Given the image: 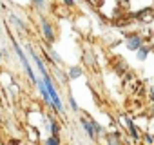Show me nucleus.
Masks as SVG:
<instances>
[{
  "mask_svg": "<svg viewBox=\"0 0 154 145\" xmlns=\"http://www.w3.org/2000/svg\"><path fill=\"white\" fill-rule=\"evenodd\" d=\"M82 123H84V127H85V132H87L91 138H94V134H96V132H94V129H93V123H89L87 120H82Z\"/></svg>",
  "mask_w": 154,
  "mask_h": 145,
  "instance_id": "5",
  "label": "nucleus"
},
{
  "mask_svg": "<svg viewBox=\"0 0 154 145\" xmlns=\"http://www.w3.org/2000/svg\"><path fill=\"white\" fill-rule=\"evenodd\" d=\"M15 49H17V54L20 56V60H22V63H24V67H26V71H27V75H29V78L36 84V78H35V72H33V69H31V65H29V62H27V58L24 56V53H22V49L18 47V44L15 42Z\"/></svg>",
  "mask_w": 154,
  "mask_h": 145,
  "instance_id": "2",
  "label": "nucleus"
},
{
  "mask_svg": "<svg viewBox=\"0 0 154 145\" xmlns=\"http://www.w3.org/2000/svg\"><path fill=\"white\" fill-rule=\"evenodd\" d=\"M127 47H129V49H140V47H141V40H140L138 36H132V38H129Z\"/></svg>",
  "mask_w": 154,
  "mask_h": 145,
  "instance_id": "3",
  "label": "nucleus"
},
{
  "mask_svg": "<svg viewBox=\"0 0 154 145\" xmlns=\"http://www.w3.org/2000/svg\"><path fill=\"white\" fill-rule=\"evenodd\" d=\"M44 35L47 36V40H49V42H53V40H54V35H53V29H51V26H49L47 22H44Z\"/></svg>",
  "mask_w": 154,
  "mask_h": 145,
  "instance_id": "4",
  "label": "nucleus"
},
{
  "mask_svg": "<svg viewBox=\"0 0 154 145\" xmlns=\"http://www.w3.org/2000/svg\"><path fill=\"white\" fill-rule=\"evenodd\" d=\"M116 138H118V134H111V136H109V143H111V145H120Z\"/></svg>",
  "mask_w": 154,
  "mask_h": 145,
  "instance_id": "9",
  "label": "nucleus"
},
{
  "mask_svg": "<svg viewBox=\"0 0 154 145\" xmlns=\"http://www.w3.org/2000/svg\"><path fill=\"white\" fill-rule=\"evenodd\" d=\"M129 131H131V134H132V138H138V132H136V127H134L132 123H129Z\"/></svg>",
  "mask_w": 154,
  "mask_h": 145,
  "instance_id": "10",
  "label": "nucleus"
},
{
  "mask_svg": "<svg viewBox=\"0 0 154 145\" xmlns=\"http://www.w3.org/2000/svg\"><path fill=\"white\" fill-rule=\"evenodd\" d=\"M147 54H149V49H147V47H140V51H138V58H140V60H145Z\"/></svg>",
  "mask_w": 154,
  "mask_h": 145,
  "instance_id": "7",
  "label": "nucleus"
},
{
  "mask_svg": "<svg viewBox=\"0 0 154 145\" xmlns=\"http://www.w3.org/2000/svg\"><path fill=\"white\" fill-rule=\"evenodd\" d=\"M51 127H53V136L56 138V134H58V125H56V123L53 122V123H51Z\"/></svg>",
  "mask_w": 154,
  "mask_h": 145,
  "instance_id": "11",
  "label": "nucleus"
},
{
  "mask_svg": "<svg viewBox=\"0 0 154 145\" xmlns=\"http://www.w3.org/2000/svg\"><path fill=\"white\" fill-rule=\"evenodd\" d=\"M44 84H45V91H47V94H49V98H51V102H53L54 109H56V111H60V113H63L62 102H60V98H58V94H56V91H54V87H53V82H51V78H49L47 72L44 75Z\"/></svg>",
  "mask_w": 154,
  "mask_h": 145,
  "instance_id": "1",
  "label": "nucleus"
},
{
  "mask_svg": "<svg viewBox=\"0 0 154 145\" xmlns=\"http://www.w3.org/2000/svg\"><path fill=\"white\" fill-rule=\"evenodd\" d=\"M45 145H60V140H58V138H54V136H51V138L45 141Z\"/></svg>",
  "mask_w": 154,
  "mask_h": 145,
  "instance_id": "8",
  "label": "nucleus"
},
{
  "mask_svg": "<svg viewBox=\"0 0 154 145\" xmlns=\"http://www.w3.org/2000/svg\"><path fill=\"white\" fill-rule=\"evenodd\" d=\"M71 107H72V109H78V105H76V102H74V98H71Z\"/></svg>",
  "mask_w": 154,
  "mask_h": 145,
  "instance_id": "12",
  "label": "nucleus"
},
{
  "mask_svg": "<svg viewBox=\"0 0 154 145\" xmlns=\"http://www.w3.org/2000/svg\"><path fill=\"white\" fill-rule=\"evenodd\" d=\"M80 75H82L80 67H72V69H71V72H69V76H71V78H78Z\"/></svg>",
  "mask_w": 154,
  "mask_h": 145,
  "instance_id": "6",
  "label": "nucleus"
}]
</instances>
